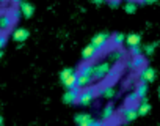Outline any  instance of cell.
<instances>
[{"instance_id": "6da1fadb", "label": "cell", "mask_w": 160, "mask_h": 126, "mask_svg": "<svg viewBox=\"0 0 160 126\" xmlns=\"http://www.w3.org/2000/svg\"><path fill=\"white\" fill-rule=\"evenodd\" d=\"M99 95V88L91 85V87H87L83 90H80V95H78V99H77V104L82 106V107H88L94 102L96 96Z\"/></svg>"}, {"instance_id": "7a4b0ae2", "label": "cell", "mask_w": 160, "mask_h": 126, "mask_svg": "<svg viewBox=\"0 0 160 126\" xmlns=\"http://www.w3.org/2000/svg\"><path fill=\"white\" fill-rule=\"evenodd\" d=\"M112 63L108 60H104V61H99V63H94V68H93V79L94 81H104L107 79L110 74H112Z\"/></svg>"}, {"instance_id": "3957f363", "label": "cell", "mask_w": 160, "mask_h": 126, "mask_svg": "<svg viewBox=\"0 0 160 126\" xmlns=\"http://www.w3.org/2000/svg\"><path fill=\"white\" fill-rule=\"evenodd\" d=\"M60 81L61 84L66 87V90L75 88V82H77V71L72 68H64L60 73Z\"/></svg>"}, {"instance_id": "277c9868", "label": "cell", "mask_w": 160, "mask_h": 126, "mask_svg": "<svg viewBox=\"0 0 160 126\" xmlns=\"http://www.w3.org/2000/svg\"><path fill=\"white\" fill-rule=\"evenodd\" d=\"M110 36L112 35H108V33H105V32H101V33H96L93 38H91V43L90 44H93L98 50H104V49H107L108 46H110Z\"/></svg>"}, {"instance_id": "5b68a950", "label": "cell", "mask_w": 160, "mask_h": 126, "mask_svg": "<svg viewBox=\"0 0 160 126\" xmlns=\"http://www.w3.org/2000/svg\"><path fill=\"white\" fill-rule=\"evenodd\" d=\"M154 79H155V70L154 68H151V66H144L143 70H140L138 71V81H140V84H151V82H154Z\"/></svg>"}, {"instance_id": "8992f818", "label": "cell", "mask_w": 160, "mask_h": 126, "mask_svg": "<svg viewBox=\"0 0 160 126\" xmlns=\"http://www.w3.org/2000/svg\"><path fill=\"white\" fill-rule=\"evenodd\" d=\"M121 118L124 123H132L138 118V112H137V106H124L121 109Z\"/></svg>"}, {"instance_id": "52a82bcc", "label": "cell", "mask_w": 160, "mask_h": 126, "mask_svg": "<svg viewBox=\"0 0 160 126\" xmlns=\"http://www.w3.org/2000/svg\"><path fill=\"white\" fill-rule=\"evenodd\" d=\"M101 54V50H98L93 44H88V46H85L83 47V50H82V58H83V61H87V63H91L93 60H96L98 58V55Z\"/></svg>"}, {"instance_id": "ba28073f", "label": "cell", "mask_w": 160, "mask_h": 126, "mask_svg": "<svg viewBox=\"0 0 160 126\" xmlns=\"http://www.w3.org/2000/svg\"><path fill=\"white\" fill-rule=\"evenodd\" d=\"M14 21L10 14V11H3V13H0V33H3L7 30H10L13 27Z\"/></svg>"}, {"instance_id": "9c48e42d", "label": "cell", "mask_w": 160, "mask_h": 126, "mask_svg": "<svg viewBox=\"0 0 160 126\" xmlns=\"http://www.w3.org/2000/svg\"><path fill=\"white\" fill-rule=\"evenodd\" d=\"M146 66V58L144 55H138V57H132V60L127 61V68L132 71H140Z\"/></svg>"}, {"instance_id": "30bf717a", "label": "cell", "mask_w": 160, "mask_h": 126, "mask_svg": "<svg viewBox=\"0 0 160 126\" xmlns=\"http://www.w3.org/2000/svg\"><path fill=\"white\" fill-rule=\"evenodd\" d=\"M19 8V13H21V16H24V18H32L33 16V13H35V5L33 3H30V2H18L16 3Z\"/></svg>"}, {"instance_id": "8fae6325", "label": "cell", "mask_w": 160, "mask_h": 126, "mask_svg": "<svg viewBox=\"0 0 160 126\" xmlns=\"http://www.w3.org/2000/svg\"><path fill=\"white\" fill-rule=\"evenodd\" d=\"M78 95H80V88H71V90H66L64 95H63V102L64 104H77V99H78Z\"/></svg>"}, {"instance_id": "7c38bea8", "label": "cell", "mask_w": 160, "mask_h": 126, "mask_svg": "<svg viewBox=\"0 0 160 126\" xmlns=\"http://www.w3.org/2000/svg\"><path fill=\"white\" fill-rule=\"evenodd\" d=\"M101 120H102V121H105V123H108V121L115 120V104L108 102V104H107V106L102 109Z\"/></svg>"}, {"instance_id": "4fadbf2b", "label": "cell", "mask_w": 160, "mask_h": 126, "mask_svg": "<svg viewBox=\"0 0 160 126\" xmlns=\"http://www.w3.org/2000/svg\"><path fill=\"white\" fill-rule=\"evenodd\" d=\"M126 43V35L124 33H113L110 36V46L113 49H122V44Z\"/></svg>"}, {"instance_id": "5bb4252c", "label": "cell", "mask_w": 160, "mask_h": 126, "mask_svg": "<svg viewBox=\"0 0 160 126\" xmlns=\"http://www.w3.org/2000/svg\"><path fill=\"white\" fill-rule=\"evenodd\" d=\"M28 36H30V32L24 27H18L13 32V41H16V43H24V41H27Z\"/></svg>"}, {"instance_id": "9a60e30c", "label": "cell", "mask_w": 160, "mask_h": 126, "mask_svg": "<svg viewBox=\"0 0 160 126\" xmlns=\"http://www.w3.org/2000/svg\"><path fill=\"white\" fill-rule=\"evenodd\" d=\"M93 68H94V63H87V61H83L82 65L78 66V70H77V74H78V76L93 77Z\"/></svg>"}, {"instance_id": "2e32d148", "label": "cell", "mask_w": 160, "mask_h": 126, "mask_svg": "<svg viewBox=\"0 0 160 126\" xmlns=\"http://www.w3.org/2000/svg\"><path fill=\"white\" fill-rule=\"evenodd\" d=\"M124 57H126V50L124 49H112L110 52H108V61L112 63H118V61H121V60H124Z\"/></svg>"}, {"instance_id": "e0dca14e", "label": "cell", "mask_w": 160, "mask_h": 126, "mask_svg": "<svg viewBox=\"0 0 160 126\" xmlns=\"http://www.w3.org/2000/svg\"><path fill=\"white\" fill-rule=\"evenodd\" d=\"M99 95L104 99H113L115 95H116V88L113 85H104V87L99 88Z\"/></svg>"}, {"instance_id": "ac0fdd59", "label": "cell", "mask_w": 160, "mask_h": 126, "mask_svg": "<svg viewBox=\"0 0 160 126\" xmlns=\"http://www.w3.org/2000/svg\"><path fill=\"white\" fill-rule=\"evenodd\" d=\"M137 112H138V117H144L151 112V104L149 101L144 98V99H140L138 104H137Z\"/></svg>"}, {"instance_id": "d6986e66", "label": "cell", "mask_w": 160, "mask_h": 126, "mask_svg": "<svg viewBox=\"0 0 160 126\" xmlns=\"http://www.w3.org/2000/svg\"><path fill=\"white\" fill-rule=\"evenodd\" d=\"M140 43H141V36L138 33H129V35H126V44L129 46V49L130 47H135V46H140Z\"/></svg>"}, {"instance_id": "ffe728a7", "label": "cell", "mask_w": 160, "mask_h": 126, "mask_svg": "<svg viewBox=\"0 0 160 126\" xmlns=\"http://www.w3.org/2000/svg\"><path fill=\"white\" fill-rule=\"evenodd\" d=\"M135 95L138 96V99H144L146 98V95H148V85L146 84H140L138 82V85L135 87Z\"/></svg>"}, {"instance_id": "44dd1931", "label": "cell", "mask_w": 160, "mask_h": 126, "mask_svg": "<svg viewBox=\"0 0 160 126\" xmlns=\"http://www.w3.org/2000/svg\"><path fill=\"white\" fill-rule=\"evenodd\" d=\"M74 120H75V123H77V126H78V124H82V123H87V121H91V120H93V117H91V113H87V112H82V113H77Z\"/></svg>"}, {"instance_id": "7402d4cb", "label": "cell", "mask_w": 160, "mask_h": 126, "mask_svg": "<svg viewBox=\"0 0 160 126\" xmlns=\"http://www.w3.org/2000/svg\"><path fill=\"white\" fill-rule=\"evenodd\" d=\"M137 8H138V3L137 2H126L124 3V11L129 13V14H133L137 11Z\"/></svg>"}, {"instance_id": "603a6c76", "label": "cell", "mask_w": 160, "mask_h": 126, "mask_svg": "<svg viewBox=\"0 0 160 126\" xmlns=\"http://www.w3.org/2000/svg\"><path fill=\"white\" fill-rule=\"evenodd\" d=\"M138 101H140L138 96L135 95V92H132V93H129L127 98H126V106H137Z\"/></svg>"}, {"instance_id": "cb8c5ba5", "label": "cell", "mask_w": 160, "mask_h": 126, "mask_svg": "<svg viewBox=\"0 0 160 126\" xmlns=\"http://www.w3.org/2000/svg\"><path fill=\"white\" fill-rule=\"evenodd\" d=\"M155 47H157V43L146 44V46L143 47V52H144V55H152V54H154V50H155Z\"/></svg>"}, {"instance_id": "d4e9b609", "label": "cell", "mask_w": 160, "mask_h": 126, "mask_svg": "<svg viewBox=\"0 0 160 126\" xmlns=\"http://www.w3.org/2000/svg\"><path fill=\"white\" fill-rule=\"evenodd\" d=\"M130 55H132V57H138V55H143V49H141L140 46L130 47Z\"/></svg>"}, {"instance_id": "484cf974", "label": "cell", "mask_w": 160, "mask_h": 126, "mask_svg": "<svg viewBox=\"0 0 160 126\" xmlns=\"http://www.w3.org/2000/svg\"><path fill=\"white\" fill-rule=\"evenodd\" d=\"M7 44V35L5 33H0V50H2Z\"/></svg>"}, {"instance_id": "4316f807", "label": "cell", "mask_w": 160, "mask_h": 126, "mask_svg": "<svg viewBox=\"0 0 160 126\" xmlns=\"http://www.w3.org/2000/svg\"><path fill=\"white\" fill-rule=\"evenodd\" d=\"M10 14H11V18H13V21L16 22L19 18H21V13H19V10H11L10 11Z\"/></svg>"}, {"instance_id": "83f0119b", "label": "cell", "mask_w": 160, "mask_h": 126, "mask_svg": "<svg viewBox=\"0 0 160 126\" xmlns=\"http://www.w3.org/2000/svg\"><path fill=\"white\" fill-rule=\"evenodd\" d=\"M93 126H108V123H105L102 120H94L93 121Z\"/></svg>"}, {"instance_id": "f1b7e54d", "label": "cell", "mask_w": 160, "mask_h": 126, "mask_svg": "<svg viewBox=\"0 0 160 126\" xmlns=\"http://www.w3.org/2000/svg\"><path fill=\"white\" fill-rule=\"evenodd\" d=\"M121 5V2H108V7H112V8H118Z\"/></svg>"}, {"instance_id": "f546056e", "label": "cell", "mask_w": 160, "mask_h": 126, "mask_svg": "<svg viewBox=\"0 0 160 126\" xmlns=\"http://www.w3.org/2000/svg\"><path fill=\"white\" fill-rule=\"evenodd\" d=\"M93 121H94V118H93L91 121H87V123H82V124H78V126H93Z\"/></svg>"}, {"instance_id": "4dcf8cb0", "label": "cell", "mask_w": 160, "mask_h": 126, "mask_svg": "<svg viewBox=\"0 0 160 126\" xmlns=\"http://www.w3.org/2000/svg\"><path fill=\"white\" fill-rule=\"evenodd\" d=\"M0 126H3V117L0 115Z\"/></svg>"}, {"instance_id": "1f68e13d", "label": "cell", "mask_w": 160, "mask_h": 126, "mask_svg": "<svg viewBox=\"0 0 160 126\" xmlns=\"http://www.w3.org/2000/svg\"><path fill=\"white\" fill-rule=\"evenodd\" d=\"M3 57V50H0V58H2Z\"/></svg>"}, {"instance_id": "d6a6232c", "label": "cell", "mask_w": 160, "mask_h": 126, "mask_svg": "<svg viewBox=\"0 0 160 126\" xmlns=\"http://www.w3.org/2000/svg\"><path fill=\"white\" fill-rule=\"evenodd\" d=\"M158 98H160V87H158Z\"/></svg>"}]
</instances>
